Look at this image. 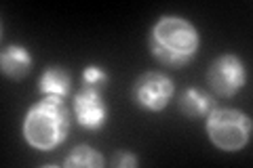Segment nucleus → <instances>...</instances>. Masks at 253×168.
Masks as SVG:
<instances>
[{
  "mask_svg": "<svg viewBox=\"0 0 253 168\" xmlns=\"http://www.w3.org/2000/svg\"><path fill=\"white\" fill-rule=\"evenodd\" d=\"M148 49L161 66L181 69L201 51L199 28L181 15H161L150 28Z\"/></svg>",
  "mask_w": 253,
  "mask_h": 168,
  "instance_id": "nucleus-1",
  "label": "nucleus"
},
{
  "mask_svg": "<svg viewBox=\"0 0 253 168\" xmlns=\"http://www.w3.org/2000/svg\"><path fill=\"white\" fill-rule=\"evenodd\" d=\"M70 109L63 99L42 97L28 107L21 122V137L32 149L53 151L70 134Z\"/></svg>",
  "mask_w": 253,
  "mask_h": 168,
  "instance_id": "nucleus-2",
  "label": "nucleus"
},
{
  "mask_svg": "<svg viewBox=\"0 0 253 168\" xmlns=\"http://www.w3.org/2000/svg\"><path fill=\"white\" fill-rule=\"evenodd\" d=\"M205 133L215 149L234 154V151H241L249 145L253 122L241 109L215 107L205 118Z\"/></svg>",
  "mask_w": 253,
  "mask_h": 168,
  "instance_id": "nucleus-3",
  "label": "nucleus"
},
{
  "mask_svg": "<svg viewBox=\"0 0 253 168\" xmlns=\"http://www.w3.org/2000/svg\"><path fill=\"white\" fill-rule=\"evenodd\" d=\"M175 97V84L173 80L163 74V71H144L141 76L135 78L131 86V99L133 103L150 114H161Z\"/></svg>",
  "mask_w": 253,
  "mask_h": 168,
  "instance_id": "nucleus-4",
  "label": "nucleus"
},
{
  "mask_svg": "<svg viewBox=\"0 0 253 168\" xmlns=\"http://www.w3.org/2000/svg\"><path fill=\"white\" fill-rule=\"evenodd\" d=\"M207 82L217 97H234L247 84V67L236 53H221L211 61Z\"/></svg>",
  "mask_w": 253,
  "mask_h": 168,
  "instance_id": "nucleus-5",
  "label": "nucleus"
},
{
  "mask_svg": "<svg viewBox=\"0 0 253 168\" xmlns=\"http://www.w3.org/2000/svg\"><path fill=\"white\" fill-rule=\"evenodd\" d=\"M72 105H74V118L81 129L97 133L108 124L110 109L104 99V89L83 84L81 89L74 93Z\"/></svg>",
  "mask_w": 253,
  "mask_h": 168,
  "instance_id": "nucleus-6",
  "label": "nucleus"
},
{
  "mask_svg": "<svg viewBox=\"0 0 253 168\" xmlns=\"http://www.w3.org/2000/svg\"><path fill=\"white\" fill-rule=\"evenodd\" d=\"M32 67H34V57L28 46L23 44H6L0 53V71L9 80H23Z\"/></svg>",
  "mask_w": 253,
  "mask_h": 168,
  "instance_id": "nucleus-7",
  "label": "nucleus"
},
{
  "mask_svg": "<svg viewBox=\"0 0 253 168\" xmlns=\"http://www.w3.org/2000/svg\"><path fill=\"white\" fill-rule=\"evenodd\" d=\"M177 105L181 116L188 120H205L211 109H215V97L211 93L196 89V86H186L177 97Z\"/></svg>",
  "mask_w": 253,
  "mask_h": 168,
  "instance_id": "nucleus-8",
  "label": "nucleus"
},
{
  "mask_svg": "<svg viewBox=\"0 0 253 168\" xmlns=\"http://www.w3.org/2000/svg\"><path fill=\"white\" fill-rule=\"evenodd\" d=\"M72 74L63 66H49L38 78V91L42 97H57L66 101L72 95Z\"/></svg>",
  "mask_w": 253,
  "mask_h": 168,
  "instance_id": "nucleus-9",
  "label": "nucleus"
},
{
  "mask_svg": "<svg viewBox=\"0 0 253 168\" xmlns=\"http://www.w3.org/2000/svg\"><path fill=\"white\" fill-rule=\"evenodd\" d=\"M61 164L66 168H101L106 164V158L101 156V151L83 143V145H76L70 151Z\"/></svg>",
  "mask_w": 253,
  "mask_h": 168,
  "instance_id": "nucleus-10",
  "label": "nucleus"
},
{
  "mask_svg": "<svg viewBox=\"0 0 253 168\" xmlns=\"http://www.w3.org/2000/svg\"><path fill=\"white\" fill-rule=\"evenodd\" d=\"M81 80H83V84L106 89V84L110 82V71L106 67H101V66L89 63V66H84V69L81 71Z\"/></svg>",
  "mask_w": 253,
  "mask_h": 168,
  "instance_id": "nucleus-11",
  "label": "nucleus"
},
{
  "mask_svg": "<svg viewBox=\"0 0 253 168\" xmlns=\"http://www.w3.org/2000/svg\"><path fill=\"white\" fill-rule=\"evenodd\" d=\"M137 162H139L137 156L126 149H118V151H114V156L110 158V164L114 168H135Z\"/></svg>",
  "mask_w": 253,
  "mask_h": 168,
  "instance_id": "nucleus-12",
  "label": "nucleus"
}]
</instances>
